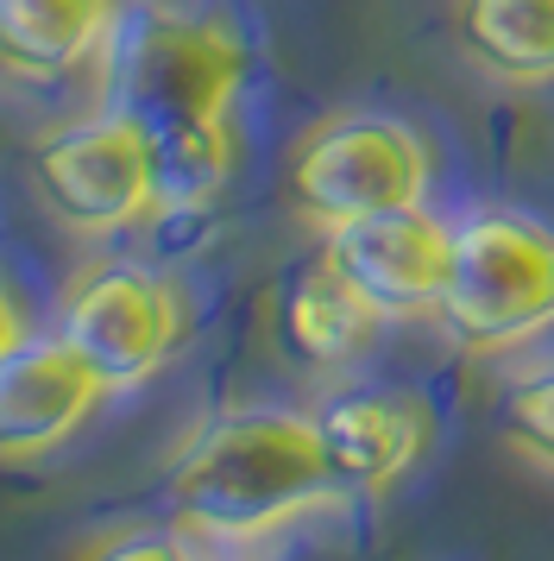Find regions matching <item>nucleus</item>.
Here are the masks:
<instances>
[{
  "mask_svg": "<svg viewBox=\"0 0 554 561\" xmlns=\"http://www.w3.org/2000/svg\"><path fill=\"white\" fill-rule=\"evenodd\" d=\"M322 430L302 410H233L171 460V505L201 536H265L334 492Z\"/></svg>",
  "mask_w": 554,
  "mask_h": 561,
  "instance_id": "1",
  "label": "nucleus"
},
{
  "mask_svg": "<svg viewBox=\"0 0 554 561\" xmlns=\"http://www.w3.org/2000/svg\"><path fill=\"white\" fill-rule=\"evenodd\" d=\"M107 107L132 114L151 133L227 127L246 89V38L215 13L139 7L120 13L107 38Z\"/></svg>",
  "mask_w": 554,
  "mask_h": 561,
  "instance_id": "2",
  "label": "nucleus"
},
{
  "mask_svg": "<svg viewBox=\"0 0 554 561\" xmlns=\"http://www.w3.org/2000/svg\"><path fill=\"white\" fill-rule=\"evenodd\" d=\"M435 322L460 354L498 359L554 329V228L523 208H478L453 228Z\"/></svg>",
  "mask_w": 554,
  "mask_h": 561,
  "instance_id": "3",
  "label": "nucleus"
},
{
  "mask_svg": "<svg viewBox=\"0 0 554 561\" xmlns=\"http://www.w3.org/2000/svg\"><path fill=\"white\" fill-rule=\"evenodd\" d=\"M428 183H435V158H428L423 133L372 107L315 121L284 171L290 208L315 233H334L366 215H391V208H416L428 203Z\"/></svg>",
  "mask_w": 554,
  "mask_h": 561,
  "instance_id": "4",
  "label": "nucleus"
},
{
  "mask_svg": "<svg viewBox=\"0 0 554 561\" xmlns=\"http://www.w3.org/2000/svg\"><path fill=\"white\" fill-rule=\"evenodd\" d=\"M32 190L50 221L70 228L76 240L139 228L146 215H158L146 127L107 102L45 127L32 139Z\"/></svg>",
  "mask_w": 554,
  "mask_h": 561,
  "instance_id": "5",
  "label": "nucleus"
},
{
  "mask_svg": "<svg viewBox=\"0 0 554 561\" xmlns=\"http://www.w3.org/2000/svg\"><path fill=\"white\" fill-rule=\"evenodd\" d=\"M183 329H189L183 290L132 259H101L89 272H76L57 309V334L89 359V373L107 391L146 385L183 347Z\"/></svg>",
  "mask_w": 554,
  "mask_h": 561,
  "instance_id": "6",
  "label": "nucleus"
},
{
  "mask_svg": "<svg viewBox=\"0 0 554 561\" xmlns=\"http://www.w3.org/2000/svg\"><path fill=\"white\" fill-rule=\"evenodd\" d=\"M322 259L384 322L435 316L453 259V228L441 215H428V203L391 208V215H366V221L322 233Z\"/></svg>",
  "mask_w": 554,
  "mask_h": 561,
  "instance_id": "7",
  "label": "nucleus"
},
{
  "mask_svg": "<svg viewBox=\"0 0 554 561\" xmlns=\"http://www.w3.org/2000/svg\"><path fill=\"white\" fill-rule=\"evenodd\" d=\"M315 430H322L334 480L378 499L423 467L428 442H435V410H428L423 391L359 385V391H334L315 410Z\"/></svg>",
  "mask_w": 554,
  "mask_h": 561,
  "instance_id": "8",
  "label": "nucleus"
},
{
  "mask_svg": "<svg viewBox=\"0 0 554 561\" xmlns=\"http://www.w3.org/2000/svg\"><path fill=\"white\" fill-rule=\"evenodd\" d=\"M107 385L89 373V359L76 354L64 334H25L20 347L0 354V460H38L57 442H70Z\"/></svg>",
  "mask_w": 554,
  "mask_h": 561,
  "instance_id": "9",
  "label": "nucleus"
},
{
  "mask_svg": "<svg viewBox=\"0 0 554 561\" xmlns=\"http://www.w3.org/2000/svg\"><path fill=\"white\" fill-rule=\"evenodd\" d=\"M126 0H0V70L25 82H57L101 64Z\"/></svg>",
  "mask_w": 554,
  "mask_h": 561,
  "instance_id": "10",
  "label": "nucleus"
},
{
  "mask_svg": "<svg viewBox=\"0 0 554 561\" xmlns=\"http://www.w3.org/2000/svg\"><path fill=\"white\" fill-rule=\"evenodd\" d=\"M378 329H384V316H378L327 259L302 265L297 278H290V290H284V304H277V334H284V347H290L302 366H315V373L353 366V359L372 347Z\"/></svg>",
  "mask_w": 554,
  "mask_h": 561,
  "instance_id": "11",
  "label": "nucleus"
},
{
  "mask_svg": "<svg viewBox=\"0 0 554 561\" xmlns=\"http://www.w3.org/2000/svg\"><path fill=\"white\" fill-rule=\"evenodd\" d=\"M453 38L504 89L554 82V0H453Z\"/></svg>",
  "mask_w": 554,
  "mask_h": 561,
  "instance_id": "12",
  "label": "nucleus"
},
{
  "mask_svg": "<svg viewBox=\"0 0 554 561\" xmlns=\"http://www.w3.org/2000/svg\"><path fill=\"white\" fill-rule=\"evenodd\" d=\"M498 442L510 455L554 480V366L523 373L498 404Z\"/></svg>",
  "mask_w": 554,
  "mask_h": 561,
  "instance_id": "13",
  "label": "nucleus"
},
{
  "mask_svg": "<svg viewBox=\"0 0 554 561\" xmlns=\"http://www.w3.org/2000/svg\"><path fill=\"white\" fill-rule=\"evenodd\" d=\"M89 561H201V556L171 530H120V536H107Z\"/></svg>",
  "mask_w": 554,
  "mask_h": 561,
  "instance_id": "14",
  "label": "nucleus"
},
{
  "mask_svg": "<svg viewBox=\"0 0 554 561\" xmlns=\"http://www.w3.org/2000/svg\"><path fill=\"white\" fill-rule=\"evenodd\" d=\"M20 341H25V304H20V290L0 278V354L20 347Z\"/></svg>",
  "mask_w": 554,
  "mask_h": 561,
  "instance_id": "15",
  "label": "nucleus"
}]
</instances>
